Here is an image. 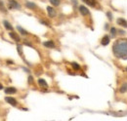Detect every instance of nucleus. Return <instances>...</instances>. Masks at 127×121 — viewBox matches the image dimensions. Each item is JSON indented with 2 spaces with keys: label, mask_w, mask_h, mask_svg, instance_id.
Listing matches in <instances>:
<instances>
[{
  "label": "nucleus",
  "mask_w": 127,
  "mask_h": 121,
  "mask_svg": "<svg viewBox=\"0 0 127 121\" xmlns=\"http://www.w3.org/2000/svg\"><path fill=\"white\" fill-rule=\"evenodd\" d=\"M113 53L117 58L127 59V39H119L113 45Z\"/></svg>",
  "instance_id": "f257e3e1"
},
{
  "label": "nucleus",
  "mask_w": 127,
  "mask_h": 121,
  "mask_svg": "<svg viewBox=\"0 0 127 121\" xmlns=\"http://www.w3.org/2000/svg\"><path fill=\"white\" fill-rule=\"evenodd\" d=\"M9 6L12 9H20L21 8L20 4L18 2H16L15 0H9Z\"/></svg>",
  "instance_id": "f03ea898"
},
{
  "label": "nucleus",
  "mask_w": 127,
  "mask_h": 121,
  "mask_svg": "<svg viewBox=\"0 0 127 121\" xmlns=\"http://www.w3.org/2000/svg\"><path fill=\"white\" fill-rule=\"evenodd\" d=\"M5 100H6V102H7L8 104H10L11 106H17V101L14 99V98H11V97H6V98H5Z\"/></svg>",
  "instance_id": "7ed1b4c3"
},
{
  "label": "nucleus",
  "mask_w": 127,
  "mask_h": 121,
  "mask_svg": "<svg viewBox=\"0 0 127 121\" xmlns=\"http://www.w3.org/2000/svg\"><path fill=\"white\" fill-rule=\"evenodd\" d=\"M79 11H80V13H81V15H83V16H86L89 14V10H88L86 7H84V6H80Z\"/></svg>",
  "instance_id": "20e7f679"
},
{
  "label": "nucleus",
  "mask_w": 127,
  "mask_h": 121,
  "mask_svg": "<svg viewBox=\"0 0 127 121\" xmlns=\"http://www.w3.org/2000/svg\"><path fill=\"white\" fill-rule=\"evenodd\" d=\"M109 43H110V37H109L108 35H105V36L103 37V39H102V45L106 46V45H108Z\"/></svg>",
  "instance_id": "39448f33"
},
{
  "label": "nucleus",
  "mask_w": 127,
  "mask_h": 121,
  "mask_svg": "<svg viewBox=\"0 0 127 121\" xmlns=\"http://www.w3.org/2000/svg\"><path fill=\"white\" fill-rule=\"evenodd\" d=\"M16 92V88H14V87H8V88L5 89V93L6 94H15Z\"/></svg>",
  "instance_id": "423d86ee"
},
{
  "label": "nucleus",
  "mask_w": 127,
  "mask_h": 121,
  "mask_svg": "<svg viewBox=\"0 0 127 121\" xmlns=\"http://www.w3.org/2000/svg\"><path fill=\"white\" fill-rule=\"evenodd\" d=\"M47 11H48V15L50 16V17H55L56 16V11L52 7H47Z\"/></svg>",
  "instance_id": "0eeeda50"
},
{
  "label": "nucleus",
  "mask_w": 127,
  "mask_h": 121,
  "mask_svg": "<svg viewBox=\"0 0 127 121\" xmlns=\"http://www.w3.org/2000/svg\"><path fill=\"white\" fill-rule=\"evenodd\" d=\"M117 24L119 25V26H122L123 28H127V23L125 20H123V19H118L117 20Z\"/></svg>",
  "instance_id": "6e6552de"
},
{
  "label": "nucleus",
  "mask_w": 127,
  "mask_h": 121,
  "mask_svg": "<svg viewBox=\"0 0 127 121\" xmlns=\"http://www.w3.org/2000/svg\"><path fill=\"white\" fill-rule=\"evenodd\" d=\"M86 4H88V5H90V6H92V7H95L96 5H97V1L96 0H83Z\"/></svg>",
  "instance_id": "1a4fd4ad"
},
{
  "label": "nucleus",
  "mask_w": 127,
  "mask_h": 121,
  "mask_svg": "<svg viewBox=\"0 0 127 121\" xmlns=\"http://www.w3.org/2000/svg\"><path fill=\"white\" fill-rule=\"evenodd\" d=\"M43 44H44L45 47H49V48H54V47H55V44H54L53 41H46V42H44Z\"/></svg>",
  "instance_id": "9d476101"
},
{
  "label": "nucleus",
  "mask_w": 127,
  "mask_h": 121,
  "mask_svg": "<svg viewBox=\"0 0 127 121\" xmlns=\"http://www.w3.org/2000/svg\"><path fill=\"white\" fill-rule=\"evenodd\" d=\"M38 83H39V85H40L41 87H45V88H47L48 85L44 79H39V80H38Z\"/></svg>",
  "instance_id": "9b49d317"
},
{
  "label": "nucleus",
  "mask_w": 127,
  "mask_h": 121,
  "mask_svg": "<svg viewBox=\"0 0 127 121\" xmlns=\"http://www.w3.org/2000/svg\"><path fill=\"white\" fill-rule=\"evenodd\" d=\"M3 24H4V26H5V28H6V29H7V30H13V28H12V26H11V25H10V24H9V23H8L7 21H4V23H3Z\"/></svg>",
  "instance_id": "f8f14e48"
},
{
  "label": "nucleus",
  "mask_w": 127,
  "mask_h": 121,
  "mask_svg": "<svg viewBox=\"0 0 127 121\" xmlns=\"http://www.w3.org/2000/svg\"><path fill=\"white\" fill-rule=\"evenodd\" d=\"M10 36H11L13 39H15L16 41H20V37H18V35H17L16 33H14V32H10Z\"/></svg>",
  "instance_id": "ddd939ff"
},
{
  "label": "nucleus",
  "mask_w": 127,
  "mask_h": 121,
  "mask_svg": "<svg viewBox=\"0 0 127 121\" xmlns=\"http://www.w3.org/2000/svg\"><path fill=\"white\" fill-rule=\"evenodd\" d=\"M126 91H127V83H124V84L121 86V88H120V92L124 93V92H126Z\"/></svg>",
  "instance_id": "4468645a"
},
{
  "label": "nucleus",
  "mask_w": 127,
  "mask_h": 121,
  "mask_svg": "<svg viewBox=\"0 0 127 121\" xmlns=\"http://www.w3.org/2000/svg\"><path fill=\"white\" fill-rule=\"evenodd\" d=\"M51 4L54 5V6H58L60 4V0H50Z\"/></svg>",
  "instance_id": "2eb2a0df"
},
{
  "label": "nucleus",
  "mask_w": 127,
  "mask_h": 121,
  "mask_svg": "<svg viewBox=\"0 0 127 121\" xmlns=\"http://www.w3.org/2000/svg\"><path fill=\"white\" fill-rule=\"evenodd\" d=\"M0 10H1V11H3L4 13H6V9L4 8V6H3V3L1 2V0H0Z\"/></svg>",
  "instance_id": "dca6fc26"
},
{
  "label": "nucleus",
  "mask_w": 127,
  "mask_h": 121,
  "mask_svg": "<svg viewBox=\"0 0 127 121\" xmlns=\"http://www.w3.org/2000/svg\"><path fill=\"white\" fill-rule=\"evenodd\" d=\"M72 66H73V68H74V69H79L80 68L79 64H77L76 62H72Z\"/></svg>",
  "instance_id": "f3484780"
},
{
  "label": "nucleus",
  "mask_w": 127,
  "mask_h": 121,
  "mask_svg": "<svg viewBox=\"0 0 127 121\" xmlns=\"http://www.w3.org/2000/svg\"><path fill=\"white\" fill-rule=\"evenodd\" d=\"M17 29L21 31V33H22V34H27V31H25V30H23L21 27H19V26H18V28H17Z\"/></svg>",
  "instance_id": "a211bd4d"
},
{
  "label": "nucleus",
  "mask_w": 127,
  "mask_h": 121,
  "mask_svg": "<svg viewBox=\"0 0 127 121\" xmlns=\"http://www.w3.org/2000/svg\"><path fill=\"white\" fill-rule=\"evenodd\" d=\"M27 6L30 7V8H34V7H35L34 4H33V3H31V2H27Z\"/></svg>",
  "instance_id": "6ab92c4d"
},
{
  "label": "nucleus",
  "mask_w": 127,
  "mask_h": 121,
  "mask_svg": "<svg viewBox=\"0 0 127 121\" xmlns=\"http://www.w3.org/2000/svg\"><path fill=\"white\" fill-rule=\"evenodd\" d=\"M111 35H112L113 37H114V35H115V29H114V28L111 29Z\"/></svg>",
  "instance_id": "aec40b11"
},
{
  "label": "nucleus",
  "mask_w": 127,
  "mask_h": 121,
  "mask_svg": "<svg viewBox=\"0 0 127 121\" xmlns=\"http://www.w3.org/2000/svg\"><path fill=\"white\" fill-rule=\"evenodd\" d=\"M108 17H109V19H110V20H111V13H110V12L108 13Z\"/></svg>",
  "instance_id": "412c9836"
},
{
  "label": "nucleus",
  "mask_w": 127,
  "mask_h": 121,
  "mask_svg": "<svg viewBox=\"0 0 127 121\" xmlns=\"http://www.w3.org/2000/svg\"><path fill=\"white\" fill-rule=\"evenodd\" d=\"M2 88H3V86H2V85H1V84H0V90H1V89H2Z\"/></svg>",
  "instance_id": "4be33fe9"
}]
</instances>
